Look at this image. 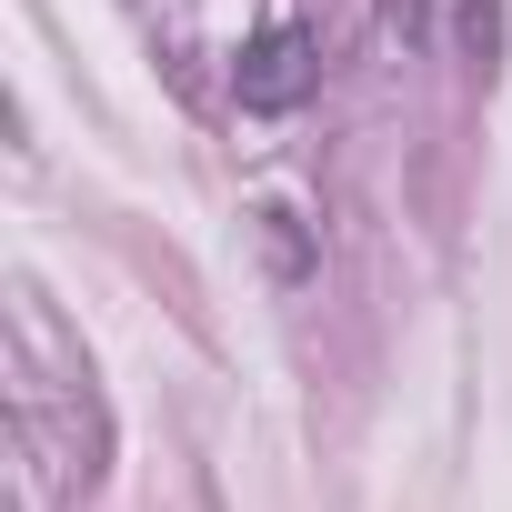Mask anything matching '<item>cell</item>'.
Masks as SVG:
<instances>
[{
	"label": "cell",
	"instance_id": "obj_1",
	"mask_svg": "<svg viewBox=\"0 0 512 512\" xmlns=\"http://www.w3.org/2000/svg\"><path fill=\"white\" fill-rule=\"evenodd\" d=\"M312 81H322V51H312V31H302V21H272L262 41L241 51V71H231L241 111H292Z\"/></svg>",
	"mask_w": 512,
	"mask_h": 512
}]
</instances>
